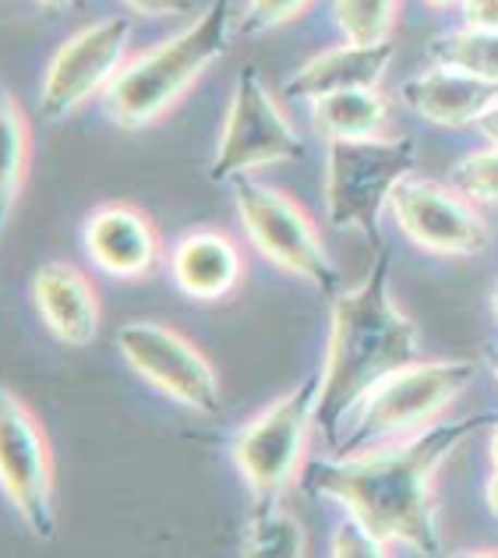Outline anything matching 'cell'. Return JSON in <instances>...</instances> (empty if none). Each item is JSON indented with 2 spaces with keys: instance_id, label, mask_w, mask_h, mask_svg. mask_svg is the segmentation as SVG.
<instances>
[{
  "instance_id": "6da1fadb",
  "label": "cell",
  "mask_w": 498,
  "mask_h": 558,
  "mask_svg": "<svg viewBox=\"0 0 498 558\" xmlns=\"http://www.w3.org/2000/svg\"><path fill=\"white\" fill-rule=\"evenodd\" d=\"M485 417H446L403 442L326 457L307 466V488L343 506L350 520L386 545L424 558L442 551L438 534V474L481 432Z\"/></svg>"
},
{
  "instance_id": "7a4b0ae2",
  "label": "cell",
  "mask_w": 498,
  "mask_h": 558,
  "mask_svg": "<svg viewBox=\"0 0 498 558\" xmlns=\"http://www.w3.org/2000/svg\"><path fill=\"white\" fill-rule=\"evenodd\" d=\"M421 361V329L389 287V255H378L357 287L332 298L329 343L318 368L315 428L326 446L378 381Z\"/></svg>"
},
{
  "instance_id": "3957f363",
  "label": "cell",
  "mask_w": 498,
  "mask_h": 558,
  "mask_svg": "<svg viewBox=\"0 0 498 558\" xmlns=\"http://www.w3.org/2000/svg\"><path fill=\"white\" fill-rule=\"evenodd\" d=\"M233 36H238L233 0H209V8L195 14V22L184 25L181 33L127 57L121 75L102 93V110L124 131L159 124L227 53Z\"/></svg>"
},
{
  "instance_id": "277c9868",
  "label": "cell",
  "mask_w": 498,
  "mask_h": 558,
  "mask_svg": "<svg viewBox=\"0 0 498 558\" xmlns=\"http://www.w3.org/2000/svg\"><path fill=\"white\" fill-rule=\"evenodd\" d=\"M474 361L452 357L414 361L406 368L392 372L347 417L340 438L329 446L336 449L332 457H354V452L392 446L435 428L438 421L452 414V407L463 400V392L474 386Z\"/></svg>"
},
{
  "instance_id": "5b68a950",
  "label": "cell",
  "mask_w": 498,
  "mask_h": 558,
  "mask_svg": "<svg viewBox=\"0 0 498 558\" xmlns=\"http://www.w3.org/2000/svg\"><path fill=\"white\" fill-rule=\"evenodd\" d=\"M315 396L318 375L301 378L297 386L276 396L233 435L230 460L244 477L255 502L283 498L301 481L315 442Z\"/></svg>"
},
{
  "instance_id": "8992f818",
  "label": "cell",
  "mask_w": 498,
  "mask_h": 558,
  "mask_svg": "<svg viewBox=\"0 0 498 558\" xmlns=\"http://www.w3.org/2000/svg\"><path fill=\"white\" fill-rule=\"evenodd\" d=\"M233 191V213L241 219V230L247 244L276 266L280 272L304 279V283L318 287L321 293L343 290L340 269L329 255L321 230L297 198H290L287 191L262 184L255 178H238L230 184Z\"/></svg>"
},
{
  "instance_id": "52a82bcc",
  "label": "cell",
  "mask_w": 498,
  "mask_h": 558,
  "mask_svg": "<svg viewBox=\"0 0 498 558\" xmlns=\"http://www.w3.org/2000/svg\"><path fill=\"white\" fill-rule=\"evenodd\" d=\"M417 163V142L403 135H378L326 145L321 195L332 227L357 230L364 238L378 233V216Z\"/></svg>"
},
{
  "instance_id": "ba28073f",
  "label": "cell",
  "mask_w": 498,
  "mask_h": 558,
  "mask_svg": "<svg viewBox=\"0 0 498 558\" xmlns=\"http://www.w3.org/2000/svg\"><path fill=\"white\" fill-rule=\"evenodd\" d=\"M304 138L290 121L283 102L262 78L255 61H244L233 75L230 107L219 128L216 153L209 163L212 184H233L238 178H255L258 170L301 159Z\"/></svg>"
},
{
  "instance_id": "9c48e42d",
  "label": "cell",
  "mask_w": 498,
  "mask_h": 558,
  "mask_svg": "<svg viewBox=\"0 0 498 558\" xmlns=\"http://www.w3.org/2000/svg\"><path fill=\"white\" fill-rule=\"evenodd\" d=\"M117 354L145 386H153L170 403L192 410L198 417H216L223 410V381L216 364L205 357L181 329L167 322L135 318L117 332Z\"/></svg>"
},
{
  "instance_id": "30bf717a",
  "label": "cell",
  "mask_w": 498,
  "mask_h": 558,
  "mask_svg": "<svg viewBox=\"0 0 498 558\" xmlns=\"http://www.w3.org/2000/svg\"><path fill=\"white\" fill-rule=\"evenodd\" d=\"M0 488L14 517L36 541L57 534L53 449L33 407L4 389L0 396Z\"/></svg>"
},
{
  "instance_id": "8fae6325",
  "label": "cell",
  "mask_w": 498,
  "mask_h": 558,
  "mask_svg": "<svg viewBox=\"0 0 498 558\" xmlns=\"http://www.w3.org/2000/svg\"><path fill=\"white\" fill-rule=\"evenodd\" d=\"M131 36L135 25L121 14L96 19L71 33L61 47L53 50L39 85V113L47 121H64L78 113L89 99H102L113 78L131 57Z\"/></svg>"
},
{
  "instance_id": "7c38bea8",
  "label": "cell",
  "mask_w": 498,
  "mask_h": 558,
  "mask_svg": "<svg viewBox=\"0 0 498 558\" xmlns=\"http://www.w3.org/2000/svg\"><path fill=\"white\" fill-rule=\"evenodd\" d=\"M389 213L410 244L438 258H477L491 244L485 216L452 184H438L410 173L392 191Z\"/></svg>"
},
{
  "instance_id": "4fadbf2b",
  "label": "cell",
  "mask_w": 498,
  "mask_h": 558,
  "mask_svg": "<svg viewBox=\"0 0 498 558\" xmlns=\"http://www.w3.org/2000/svg\"><path fill=\"white\" fill-rule=\"evenodd\" d=\"M82 247L93 269L127 283L156 272L167 255L156 219L131 202H107L93 209L82 227Z\"/></svg>"
},
{
  "instance_id": "5bb4252c",
  "label": "cell",
  "mask_w": 498,
  "mask_h": 558,
  "mask_svg": "<svg viewBox=\"0 0 498 558\" xmlns=\"http://www.w3.org/2000/svg\"><path fill=\"white\" fill-rule=\"evenodd\" d=\"M170 279L184 298L198 304L227 301L238 293L244 279V252L241 244L219 227H195L178 238L167 252Z\"/></svg>"
},
{
  "instance_id": "9a60e30c",
  "label": "cell",
  "mask_w": 498,
  "mask_h": 558,
  "mask_svg": "<svg viewBox=\"0 0 498 558\" xmlns=\"http://www.w3.org/2000/svg\"><path fill=\"white\" fill-rule=\"evenodd\" d=\"M33 304L39 322L47 326V332L57 343L89 347L99 336L102 326L99 290L71 262H42L33 272Z\"/></svg>"
},
{
  "instance_id": "2e32d148",
  "label": "cell",
  "mask_w": 498,
  "mask_h": 558,
  "mask_svg": "<svg viewBox=\"0 0 498 558\" xmlns=\"http://www.w3.org/2000/svg\"><path fill=\"white\" fill-rule=\"evenodd\" d=\"M397 57V43H347L326 47L290 75L287 89L290 96L315 102L321 96L350 93V89H382V82Z\"/></svg>"
},
{
  "instance_id": "e0dca14e",
  "label": "cell",
  "mask_w": 498,
  "mask_h": 558,
  "mask_svg": "<svg viewBox=\"0 0 498 558\" xmlns=\"http://www.w3.org/2000/svg\"><path fill=\"white\" fill-rule=\"evenodd\" d=\"M400 99L421 121L435 128H477L485 110L498 99V85L466 75L460 68L432 64L403 82Z\"/></svg>"
},
{
  "instance_id": "ac0fdd59",
  "label": "cell",
  "mask_w": 498,
  "mask_h": 558,
  "mask_svg": "<svg viewBox=\"0 0 498 558\" xmlns=\"http://www.w3.org/2000/svg\"><path fill=\"white\" fill-rule=\"evenodd\" d=\"M312 135L329 142L378 138L392 128V99L382 89H350L336 96H321L307 113Z\"/></svg>"
},
{
  "instance_id": "d6986e66",
  "label": "cell",
  "mask_w": 498,
  "mask_h": 558,
  "mask_svg": "<svg viewBox=\"0 0 498 558\" xmlns=\"http://www.w3.org/2000/svg\"><path fill=\"white\" fill-rule=\"evenodd\" d=\"M241 558H307V531L280 498L258 502L241 537Z\"/></svg>"
},
{
  "instance_id": "ffe728a7",
  "label": "cell",
  "mask_w": 498,
  "mask_h": 558,
  "mask_svg": "<svg viewBox=\"0 0 498 558\" xmlns=\"http://www.w3.org/2000/svg\"><path fill=\"white\" fill-rule=\"evenodd\" d=\"M0 124H4V181H0V195H4V223L19 205L22 191L33 173V128L22 110V102L14 99L8 89L0 96Z\"/></svg>"
},
{
  "instance_id": "44dd1931",
  "label": "cell",
  "mask_w": 498,
  "mask_h": 558,
  "mask_svg": "<svg viewBox=\"0 0 498 558\" xmlns=\"http://www.w3.org/2000/svg\"><path fill=\"white\" fill-rule=\"evenodd\" d=\"M435 64L460 68L466 75L498 85V28H452L432 43Z\"/></svg>"
},
{
  "instance_id": "7402d4cb",
  "label": "cell",
  "mask_w": 498,
  "mask_h": 558,
  "mask_svg": "<svg viewBox=\"0 0 498 558\" xmlns=\"http://www.w3.org/2000/svg\"><path fill=\"white\" fill-rule=\"evenodd\" d=\"M403 0H332V22L347 43H386L400 22Z\"/></svg>"
},
{
  "instance_id": "603a6c76",
  "label": "cell",
  "mask_w": 498,
  "mask_h": 558,
  "mask_svg": "<svg viewBox=\"0 0 498 558\" xmlns=\"http://www.w3.org/2000/svg\"><path fill=\"white\" fill-rule=\"evenodd\" d=\"M449 184L460 191L466 202L498 209V145L466 153L449 170Z\"/></svg>"
},
{
  "instance_id": "cb8c5ba5",
  "label": "cell",
  "mask_w": 498,
  "mask_h": 558,
  "mask_svg": "<svg viewBox=\"0 0 498 558\" xmlns=\"http://www.w3.org/2000/svg\"><path fill=\"white\" fill-rule=\"evenodd\" d=\"M312 8V0H244L238 14V36H262L272 28L290 25Z\"/></svg>"
},
{
  "instance_id": "d4e9b609",
  "label": "cell",
  "mask_w": 498,
  "mask_h": 558,
  "mask_svg": "<svg viewBox=\"0 0 498 558\" xmlns=\"http://www.w3.org/2000/svg\"><path fill=\"white\" fill-rule=\"evenodd\" d=\"M329 558H392V545L368 534L357 520H343L329 541Z\"/></svg>"
},
{
  "instance_id": "484cf974",
  "label": "cell",
  "mask_w": 498,
  "mask_h": 558,
  "mask_svg": "<svg viewBox=\"0 0 498 558\" xmlns=\"http://www.w3.org/2000/svg\"><path fill=\"white\" fill-rule=\"evenodd\" d=\"M121 4L142 19H178V14L192 11L195 0H121Z\"/></svg>"
},
{
  "instance_id": "4316f807",
  "label": "cell",
  "mask_w": 498,
  "mask_h": 558,
  "mask_svg": "<svg viewBox=\"0 0 498 558\" xmlns=\"http://www.w3.org/2000/svg\"><path fill=\"white\" fill-rule=\"evenodd\" d=\"M466 28H498V0H460Z\"/></svg>"
},
{
  "instance_id": "83f0119b",
  "label": "cell",
  "mask_w": 498,
  "mask_h": 558,
  "mask_svg": "<svg viewBox=\"0 0 498 558\" xmlns=\"http://www.w3.org/2000/svg\"><path fill=\"white\" fill-rule=\"evenodd\" d=\"M477 135L485 138L488 145H498V99L485 110V117L477 121Z\"/></svg>"
},
{
  "instance_id": "f1b7e54d",
  "label": "cell",
  "mask_w": 498,
  "mask_h": 558,
  "mask_svg": "<svg viewBox=\"0 0 498 558\" xmlns=\"http://www.w3.org/2000/svg\"><path fill=\"white\" fill-rule=\"evenodd\" d=\"M488 466L491 474H498V421L488 428Z\"/></svg>"
},
{
  "instance_id": "f546056e",
  "label": "cell",
  "mask_w": 498,
  "mask_h": 558,
  "mask_svg": "<svg viewBox=\"0 0 498 558\" xmlns=\"http://www.w3.org/2000/svg\"><path fill=\"white\" fill-rule=\"evenodd\" d=\"M485 502H488V509H491V517L498 520V474H491L488 484H485Z\"/></svg>"
},
{
  "instance_id": "4dcf8cb0",
  "label": "cell",
  "mask_w": 498,
  "mask_h": 558,
  "mask_svg": "<svg viewBox=\"0 0 498 558\" xmlns=\"http://www.w3.org/2000/svg\"><path fill=\"white\" fill-rule=\"evenodd\" d=\"M449 558H498V548H466V551H457Z\"/></svg>"
},
{
  "instance_id": "1f68e13d",
  "label": "cell",
  "mask_w": 498,
  "mask_h": 558,
  "mask_svg": "<svg viewBox=\"0 0 498 558\" xmlns=\"http://www.w3.org/2000/svg\"><path fill=\"white\" fill-rule=\"evenodd\" d=\"M432 11H446V8H460V0H424Z\"/></svg>"
},
{
  "instance_id": "d6a6232c",
  "label": "cell",
  "mask_w": 498,
  "mask_h": 558,
  "mask_svg": "<svg viewBox=\"0 0 498 558\" xmlns=\"http://www.w3.org/2000/svg\"><path fill=\"white\" fill-rule=\"evenodd\" d=\"M488 372H491V378H495V386H498V347L491 350V357H488Z\"/></svg>"
},
{
  "instance_id": "836d02e7",
  "label": "cell",
  "mask_w": 498,
  "mask_h": 558,
  "mask_svg": "<svg viewBox=\"0 0 498 558\" xmlns=\"http://www.w3.org/2000/svg\"><path fill=\"white\" fill-rule=\"evenodd\" d=\"M42 8H64V4H71V0H39Z\"/></svg>"
},
{
  "instance_id": "e575fe53",
  "label": "cell",
  "mask_w": 498,
  "mask_h": 558,
  "mask_svg": "<svg viewBox=\"0 0 498 558\" xmlns=\"http://www.w3.org/2000/svg\"><path fill=\"white\" fill-rule=\"evenodd\" d=\"M491 307H495V318H498V283H495V290H491Z\"/></svg>"
}]
</instances>
